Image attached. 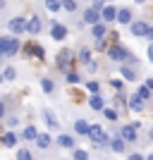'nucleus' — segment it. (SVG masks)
I'll return each mask as SVG.
<instances>
[{"label": "nucleus", "mask_w": 153, "mask_h": 160, "mask_svg": "<svg viewBox=\"0 0 153 160\" xmlns=\"http://www.w3.org/2000/svg\"><path fill=\"white\" fill-rule=\"evenodd\" d=\"M108 55L113 58L115 62H134L136 65V58H134L129 50H127L125 46H120V43H115V46H110V50H108Z\"/></svg>", "instance_id": "nucleus-1"}, {"label": "nucleus", "mask_w": 153, "mask_h": 160, "mask_svg": "<svg viewBox=\"0 0 153 160\" xmlns=\"http://www.w3.org/2000/svg\"><path fill=\"white\" fill-rule=\"evenodd\" d=\"M14 53H19V41L12 36H3L0 38V55L3 58H12Z\"/></svg>", "instance_id": "nucleus-2"}, {"label": "nucleus", "mask_w": 153, "mask_h": 160, "mask_svg": "<svg viewBox=\"0 0 153 160\" xmlns=\"http://www.w3.org/2000/svg\"><path fill=\"white\" fill-rule=\"evenodd\" d=\"M89 139H91L96 146H105V143H108V136L103 134V129H100L98 124H91V129H89Z\"/></svg>", "instance_id": "nucleus-3"}, {"label": "nucleus", "mask_w": 153, "mask_h": 160, "mask_svg": "<svg viewBox=\"0 0 153 160\" xmlns=\"http://www.w3.org/2000/svg\"><path fill=\"white\" fill-rule=\"evenodd\" d=\"M69 67H72V50H60V55H58V69L60 72H69Z\"/></svg>", "instance_id": "nucleus-4"}, {"label": "nucleus", "mask_w": 153, "mask_h": 160, "mask_svg": "<svg viewBox=\"0 0 153 160\" xmlns=\"http://www.w3.org/2000/svg\"><path fill=\"white\" fill-rule=\"evenodd\" d=\"M136 132H139V122H134V124H125L120 129V136L125 141H136Z\"/></svg>", "instance_id": "nucleus-5"}, {"label": "nucleus", "mask_w": 153, "mask_h": 160, "mask_svg": "<svg viewBox=\"0 0 153 160\" xmlns=\"http://www.w3.org/2000/svg\"><path fill=\"white\" fill-rule=\"evenodd\" d=\"M103 19V12H100L98 7H89L86 12H84V22H86V24H98V22Z\"/></svg>", "instance_id": "nucleus-6"}, {"label": "nucleus", "mask_w": 153, "mask_h": 160, "mask_svg": "<svg viewBox=\"0 0 153 160\" xmlns=\"http://www.w3.org/2000/svg\"><path fill=\"white\" fill-rule=\"evenodd\" d=\"M7 29L12 33H22V31H27V22L22 19V17H14V19L7 22Z\"/></svg>", "instance_id": "nucleus-7"}, {"label": "nucleus", "mask_w": 153, "mask_h": 160, "mask_svg": "<svg viewBox=\"0 0 153 160\" xmlns=\"http://www.w3.org/2000/svg\"><path fill=\"white\" fill-rule=\"evenodd\" d=\"M129 31H132L134 36H148L151 27H148L146 22H134V24H129Z\"/></svg>", "instance_id": "nucleus-8"}, {"label": "nucleus", "mask_w": 153, "mask_h": 160, "mask_svg": "<svg viewBox=\"0 0 153 160\" xmlns=\"http://www.w3.org/2000/svg\"><path fill=\"white\" fill-rule=\"evenodd\" d=\"M50 36H53L55 41H65L67 29L62 27V24H58V22H53V27H50Z\"/></svg>", "instance_id": "nucleus-9"}, {"label": "nucleus", "mask_w": 153, "mask_h": 160, "mask_svg": "<svg viewBox=\"0 0 153 160\" xmlns=\"http://www.w3.org/2000/svg\"><path fill=\"white\" fill-rule=\"evenodd\" d=\"M24 53H27V55H33V58H38V60H43V58H46V50H43L41 46H36V43H29V46L24 48Z\"/></svg>", "instance_id": "nucleus-10"}, {"label": "nucleus", "mask_w": 153, "mask_h": 160, "mask_svg": "<svg viewBox=\"0 0 153 160\" xmlns=\"http://www.w3.org/2000/svg\"><path fill=\"white\" fill-rule=\"evenodd\" d=\"M127 105H129V110L139 112V110H144V98L136 93V96H132V98H129V103H127Z\"/></svg>", "instance_id": "nucleus-11"}, {"label": "nucleus", "mask_w": 153, "mask_h": 160, "mask_svg": "<svg viewBox=\"0 0 153 160\" xmlns=\"http://www.w3.org/2000/svg\"><path fill=\"white\" fill-rule=\"evenodd\" d=\"M120 14V10H115L113 5H108V7H103V22H115V17Z\"/></svg>", "instance_id": "nucleus-12"}, {"label": "nucleus", "mask_w": 153, "mask_h": 160, "mask_svg": "<svg viewBox=\"0 0 153 160\" xmlns=\"http://www.w3.org/2000/svg\"><path fill=\"white\" fill-rule=\"evenodd\" d=\"M27 31H29V33H33V36L41 31V19H38V17H31V19L27 22Z\"/></svg>", "instance_id": "nucleus-13"}, {"label": "nucleus", "mask_w": 153, "mask_h": 160, "mask_svg": "<svg viewBox=\"0 0 153 160\" xmlns=\"http://www.w3.org/2000/svg\"><path fill=\"white\" fill-rule=\"evenodd\" d=\"M117 22H120V24H132V10H129V7H122L120 14H117Z\"/></svg>", "instance_id": "nucleus-14"}, {"label": "nucleus", "mask_w": 153, "mask_h": 160, "mask_svg": "<svg viewBox=\"0 0 153 160\" xmlns=\"http://www.w3.org/2000/svg\"><path fill=\"white\" fill-rule=\"evenodd\" d=\"M89 129H91V124H86L84 120H77V122H74V132L81 134V136H89Z\"/></svg>", "instance_id": "nucleus-15"}, {"label": "nucleus", "mask_w": 153, "mask_h": 160, "mask_svg": "<svg viewBox=\"0 0 153 160\" xmlns=\"http://www.w3.org/2000/svg\"><path fill=\"white\" fill-rule=\"evenodd\" d=\"M89 105H91V110H105V105H103V98H100L98 93H93L91 98H89Z\"/></svg>", "instance_id": "nucleus-16"}, {"label": "nucleus", "mask_w": 153, "mask_h": 160, "mask_svg": "<svg viewBox=\"0 0 153 160\" xmlns=\"http://www.w3.org/2000/svg\"><path fill=\"white\" fill-rule=\"evenodd\" d=\"M125 143H127V141L122 139L120 134H117V136H115V139L110 141V146H113V151H115V153H122V151H125Z\"/></svg>", "instance_id": "nucleus-17"}, {"label": "nucleus", "mask_w": 153, "mask_h": 160, "mask_svg": "<svg viewBox=\"0 0 153 160\" xmlns=\"http://www.w3.org/2000/svg\"><path fill=\"white\" fill-rule=\"evenodd\" d=\"M3 146H5V148H12V146H17V134L7 132L5 136H3Z\"/></svg>", "instance_id": "nucleus-18"}, {"label": "nucleus", "mask_w": 153, "mask_h": 160, "mask_svg": "<svg viewBox=\"0 0 153 160\" xmlns=\"http://www.w3.org/2000/svg\"><path fill=\"white\" fill-rule=\"evenodd\" d=\"M58 143H60L62 148H72L74 146V139L69 136V134H60V136H58Z\"/></svg>", "instance_id": "nucleus-19"}, {"label": "nucleus", "mask_w": 153, "mask_h": 160, "mask_svg": "<svg viewBox=\"0 0 153 160\" xmlns=\"http://www.w3.org/2000/svg\"><path fill=\"white\" fill-rule=\"evenodd\" d=\"M43 117H46V124L50 129H58V120H55V115L50 112V110H43Z\"/></svg>", "instance_id": "nucleus-20"}, {"label": "nucleus", "mask_w": 153, "mask_h": 160, "mask_svg": "<svg viewBox=\"0 0 153 160\" xmlns=\"http://www.w3.org/2000/svg\"><path fill=\"white\" fill-rule=\"evenodd\" d=\"M22 136H24L27 141H36V139H38V132H36V127H31V124H29V127L24 129V134H22Z\"/></svg>", "instance_id": "nucleus-21"}, {"label": "nucleus", "mask_w": 153, "mask_h": 160, "mask_svg": "<svg viewBox=\"0 0 153 160\" xmlns=\"http://www.w3.org/2000/svg\"><path fill=\"white\" fill-rule=\"evenodd\" d=\"M91 33H93V38H103V36H105V27H103V24H93Z\"/></svg>", "instance_id": "nucleus-22"}, {"label": "nucleus", "mask_w": 153, "mask_h": 160, "mask_svg": "<svg viewBox=\"0 0 153 160\" xmlns=\"http://www.w3.org/2000/svg\"><path fill=\"white\" fill-rule=\"evenodd\" d=\"M120 74L125 77L127 81H134V79H136V74H134V69H132V67H122V69H120Z\"/></svg>", "instance_id": "nucleus-23"}, {"label": "nucleus", "mask_w": 153, "mask_h": 160, "mask_svg": "<svg viewBox=\"0 0 153 160\" xmlns=\"http://www.w3.org/2000/svg\"><path fill=\"white\" fill-rule=\"evenodd\" d=\"M36 143H38V148H48L50 146V136H48V134H38Z\"/></svg>", "instance_id": "nucleus-24"}, {"label": "nucleus", "mask_w": 153, "mask_h": 160, "mask_svg": "<svg viewBox=\"0 0 153 160\" xmlns=\"http://www.w3.org/2000/svg\"><path fill=\"white\" fill-rule=\"evenodd\" d=\"M151 91H153V88L148 86V84H146V86H139V88H136V93H139L144 100H148V98H151Z\"/></svg>", "instance_id": "nucleus-25"}, {"label": "nucleus", "mask_w": 153, "mask_h": 160, "mask_svg": "<svg viewBox=\"0 0 153 160\" xmlns=\"http://www.w3.org/2000/svg\"><path fill=\"white\" fill-rule=\"evenodd\" d=\"M46 7L50 10V12H58L62 7V0H46Z\"/></svg>", "instance_id": "nucleus-26"}, {"label": "nucleus", "mask_w": 153, "mask_h": 160, "mask_svg": "<svg viewBox=\"0 0 153 160\" xmlns=\"http://www.w3.org/2000/svg\"><path fill=\"white\" fill-rule=\"evenodd\" d=\"M14 77H17V69H14V67H5V72H3V79H5V81H12Z\"/></svg>", "instance_id": "nucleus-27"}, {"label": "nucleus", "mask_w": 153, "mask_h": 160, "mask_svg": "<svg viewBox=\"0 0 153 160\" xmlns=\"http://www.w3.org/2000/svg\"><path fill=\"white\" fill-rule=\"evenodd\" d=\"M41 88H43V91H46V93H50V91H53L55 88V84L50 79H41Z\"/></svg>", "instance_id": "nucleus-28"}, {"label": "nucleus", "mask_w": 153, "mask_h": 160, "mask_svg": "<svg viewBox=\"0 0 153 160\" xmlns=\"http://www.w3.org/2000/svg\"><path fill=\"white\" fill-rule=\"evenodd\" d=\"M17 160H33L31 153H29L27 148H19V153H17Z\"/></svg>", "instance_id": "nucleus-29"}, {"label": "nucleus", "mask_w": 153, "mask_h": 160, "mask_svg": "<svg viewBox=\"0 0 153 160\" xmlns=\"http://www.w3.org/2000/svg\"><path fill=\"white\" fill-rule=\"evenodd\" d=\"M72 160H89V153H86V151H74Z\"/></svg>", "instance_id": "nucleus-30"}, {"label": "nucleus", "mask_w": 153, "mask_h": 160, "mask_svg": "<svg viewBox=\"0 0 153 160\" xmlns=\"http://www.w3.org/2000/svg\"><path fill=\"white\" fill-rule=\"evenodd\" d=\"M103 115H105V120H110V122L117 120V112H115V110H110V108H105V110H103Z\"/></svg>", "instance_id": "nucleus-31"}, {"label": "nucleus", "mask_w": 153, "mask_h": 160, "mask_svg": "<svg viewBox=\"0 0 153 160\" xmlns=\"http://www.w3.org/2000/svg\"><path fill=\"white\" fill-rule=\"evenodd\" d=\"M67 84H79V74L77 72H67Z\"/></svg>", "instance_id": "nucleus-32"}, {"label": "nucleus", "mask_w": 153, "mask_h": 160, "mask_svg": "<svg viewBox=\"0 0 153 160\" xmlns=\"http://www.w3.org/2000/svg\"><path fill=\"white\" fill-rule=\"evenodd\" d=\"M62 7L69 10V12H74V10H77V2H74V0H62Z\"/></svg>", "instance_id": "nucleus-33"}, {"label": "nucleus", "mask_w": 153, "mask_h": 160, "mask_svg": "<svg viewBox=\"0 0 153 160\" xmlns=\"http://www.w3.org/2000/svg\"><path fill=\"white\" fill-rule=\"evenodd\" d=\"M86 88H89V91H91V93H98L100 84H98V81H89V84H86Z\"/></svg>", "instance_id": "nucleus-34"}, {"label": "nucleus", "mask_w": 153, "mask_h": 160, "mask_svg": "<svg viewBox=\"0 0 153 160\" xmlns=\"http://www.w3.org/2000/svg\"><path fill=\"white\" fill-rule=\"evenodd\" d=\"M110 86H113L115 91H120V88H122V81L120 79H110Z\"/></svg>", "instance_id": "nucleus-35"}, {"label": "nucleus", "mask_w": 153, "mask_h": 160, "mask_svg": "<svg viewBox=\"0 0 153 160\" xmlns=\"http://www.w3.org/2000/svg\"><path fill=\"white\" fill-rule=\"evenodd\" d=\"M81 62H91V53L89 50H81Z\"/></svg>", "instance_id": "nucleus-36"}, {"label": "nucleus", "mask_w": 153, "mask_h": 160, "mask_svg": "<svg viewBox=\"0 0 153 160\" xmlns=\"http://www.w3.org/2000/svg\"><path fill=\"white\" fill-rule=\"evenodd\" d=\"M127 160H146V158H144V155H139V153H132Z\"/></svg>", "instance_id": "nucleus-37"}, {"label": "nucleus", "mask_w": 153, "mask_h": 160, "mask_svg": "<svg viewBox=\"0 0 153 160\" xmlns=\"http://www.w3.org/2000/svg\"><path fill=\"white\" fill-rule=\"evenodd\" d=\"M5 122H7V127H14V124H17V117H7Z\"/></svg>", "instance_id": "nucleus-38"}, {"label": "nucleus", "mask_w": 153, "mask_h": 160, "mask_svg": "<svg viewBox=\"0 0 153 160\" xmlns=\"http://www.w3.org/2000/svg\"><path fill=\"white\" fill-rule=\"evenodd\" d=\"M86 69L89 72H96V62H86Z\"/></svg>", "instance_id": "nucleus-39"}, {"label": "nucleus", "mask_w": 153, "mask_h": 160, "mask_svg": "<svg viewBox=\"0 0 153 160\" xmlns=\"http://www.w3.org/2000/svg\"><path fill=\"white\" fill-rule=\"evenodd\" d=\"M148 58H151V62H153V43L148 46Z\"/></svg>", "instance_id": "nucleus-40"}, {"label": "nucleus", "mask_w": 153, "mask_h": 160, "mask_svg": "<svg viewBox=\"0 0 153 160\" xmlns=\"http://www.w3.org/2000/svg\"><path fill=\"white\" fill-rule=\"evenodd\" d=\"M148 38H151V41H153V29H151V31H148Z\"/></svg>", "instance_id": "nucleus-41"}, {"label": "nucleus", "mask_w": 153, "mask_h": 160, "mask_svg": "<svg viewBox=\"0 0 153 160\" xmlns=\"http://www.w3.org/2000/svg\"><path fill=\"white\" fill-rule=\"evenodd\" d=\"M146 160H153V153H151V155H148V158H146Z\"/></svg>", "instance_id": "nucleus-42"}, {"label": "nucleus", "mask_w": 153, "mask_h": 160, "mask_svg": "<svg viewBox=\"0 0 153 160\" xmlns=\"http://www.w3.org/2000/svg\"><path fill=\"white\" fill-rule=\"evenodd\" d=\"M151 141H153V127H151Z\"/></svg>", "instance_id": "nucleus-43"}, {"label": "nucleus", "mask_w": 153, "mask_h": 160, "mask_svg": "<svg viewBox=\"0 0 153 160\" xmlns=\"http://www.w3.org/2000/svg\"><path fill=\"white\" fill-rule=\"evenodd\" d=\"M134 2H146V0H134Z\"/></svg>", "instance_id": "nucleus-44"}]
</instances>
